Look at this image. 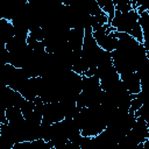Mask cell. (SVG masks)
Here are the masks:
<instances>
[{
	"label": "cell",
	"mask_w": 149,
	"mask_h": 149,
	"mask_svg": "<svg viewBox=\"0 0 149 149\" xmlns=\"http://www.w3.org/2000/svg\"><path fill=\"white\" fill-rule=\"evenodd\" d=\"M111 24L116 29V31L127 33L139 42H143V33L139 22V13L136 9H132L126 13L116 10Z\"/></svg>",
	"instance_id": "6da1fadb"
},
{
	"label": "cell",
	"mask_w": 149,
	"mask_h": 149,
	"mask_svg": "<svg viewBox=\"0 0 149 149\" xmlns=\"http://www.w3.org/2000/svg\"><path fill=\"white\" fill-rule=\"evenodd\" d=\"M111 23L107 22L105 24H102L101 27H99L97 30H93V37L95 38L98 45L106 50V51H114L116 48H118V43H119V40L118 37L115 36L114 31H111V33H106V29L107 27L109 26Z\"/></svg>",
	"instance_id": "7a4b0ae2"
},
{
	"label": "cell",
	"mask_w": 149,
	"mask_h": 149,
	"mask_svg": "<svg viewBox=\"0 0 149 149\" xmlns=\"http://www.w3.org/2000/svg\"><path fill=\"white\" fill-rule=\"evenodd\" d=\"M120 78L122 79V81H123V84H125V86L129 93L137 94L141 91V78L136 71L129 72V73H127Z\"/></svg>",
	"instance_id": "3957f363"
},
{
	"label": "cell",
	"mask_w": 149,
	"mask_h": 149,
	"mask_svg": "<svg viewBox=\"0 0 149 149\" xmlns=\"http://www.w3.org/2000/svg\"><path fill=\"white\" fill-rule=\"evenodd\" d=\"M139 22H140V26H141L142 33H143V42L142 43L148 52L149 51V14L147 10L139 14Z\"/></svg>",
	"instance_id": "277c9868"
},
{
	"label": "cell",
	"mask_w": 149,
	"mask_h": 149,
	"mask_svg": "<svg viewBox=\"0 0 149 149\" xmlns=\"http://www.w3.org/2000/svg\"><path fill=\"white\" fill-rule=\"evenodd\" d=\"M97 2L100 6V8L108 15V22L111 23V21L113 20V17L115 15V12H116L113 0H97Z\"/></svg>",
	"instance_id": "5b68a950"
},
{
	"label": "cell",
	"mask_w": 149,
	"mask_h": 149,
	"mask_svg": "<svg viewBox=\"0 0 149 149\" xmlns=\"http://www.w3.org/2000/svg\"><path fill=\"white\" fill-rule=\"evenodd\" d=\"M135 116L148 121L149 120V104H142V106L135 112Z\"/></svg>",
	"instance_id": "8992f818"
},
{
	"label": "cell",
	"mask_w": 149,
	"mask_h": 149,
	"mask_svg": "<svg viewBox=\"0 0 149 149\" xmlns=\"http://www.w3.org/2000/svg\"><path fill=\"white\" fill-rule=\"evenodd\" d=\"M149 8V0H137L136 2V10L137 13H142L146 12Z\"/></svg>",
	"instance_id": "52a82bcc"
},
{
	"label": "cell",
	"mask_w": 149,
	"mask_h": 149,
	"mask_svg": "<svg viewBox=\"0 0 149 149\" xmlns=\"http://www.w3.org/2000/svg\"><path fill=\"white\" fill-rule=\"evenodd\" d=\"M142 106V101L136 97V94H135V97L132 99V101H130V107H129V111H132V112H136L140 107Z\"/></svg>",
	"instance_id": "ba28073f"
},
{
	"label": "cell",
	"mask_w": 149,
	"mask_h": 149,
	"mask_svg": "<svg viewBox=\"0 0 149 149\" xmlns=\"http://www.w3.org/2000/svg\"><path fill=\"white\" fill-rule=\"evenodd\" d=\"M28 3H34V2H38V1H41V0H26Z\"/></svg>",
	"instance_id": "9c48e42d"
},
{
	"label": "cell",
	"mask_w": 149,
	"mask_h": 149,
	"mask_svg": "<svg viewBox=\"0 0 149 149\" xmlns=\"http://www.w3.org/2000/svg\"><path fill=\"white\" fill-rule=\"evenodd\" d=\"M147 12H148V14H149V8H148V9H147Z\"/></svg>",
	"instance_id": "30bf717a"
}]
</instances>
